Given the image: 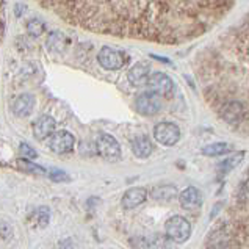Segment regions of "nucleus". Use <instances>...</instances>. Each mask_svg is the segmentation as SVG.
<instances>
[{"instance_id":"obj_1","label":"nucleus","mask_w":249,"mask_h":249,"mask_svg":"<svg viewBox=\"0 0 249 249\" xmlns=\"http://www.w3.org/2000/svg\"><path fill=\"white\" fill-rule=\"evenodd\" d=\"M66 24L107 36L182 44L202 36L235 0H36Z\"/></svg>"},{"instance_id":"obj_2","label":"nucleus","mask_w":249,"mask_h":249,"mask_svg":"<svg viewBox=\"0 0 249 249\" xmlns=\"http://www.w3.org/2000/svg\"><path fill=\"white\" fill-rule=\"evenodd\" d=\"M165 229H166V235L177 241V243H183L187 241L191 235V224L190 221H187L183 216H171L166 224H165Z\"/></svg>"},{"instance_id":"obj_3","label":"nucleus","mask_w":249,"mask_h":249,"mask_svg":"<svg viewBox=\"0 0 249 249\" xmlns=\"http://www.w3.org/2000/svg\"><path fill=\"white\" fill-rule=\"evenodd\" d=\"M96 149L102 159L108 161H118L121 159L119 143L108 133H101L96 140Z\"/></svg>"},{"instance_id":"obj_4","label":"nucleus","mask_w":249,"mask_h":249,"mask_svg":"<svg viewBox=\"0 0 249 249\" xmlns=\"http://www.w3.org/2000/svg\"><path fill=\"white\" fill-rule=\"evenodd\" d=\"M154 138L163 146H174L180 140V130L173 123H160L154 127Z\"/></svg>"},{"instance_id":"obj_5","label":"nucleus","mask_w":249,"mask_h":249,"mask_svg":"<svg viewBox=\"0 0 249 249\" xmlns=\"http://www.w3.org/2000/svg\"><path fill=\"white\" fill-rule=\"evenodd\" d=\"M97 60H99V65H101L104 69L116 71V69H121L124 66L125 56H124L123 52L116 51V49L105 46V47L101 49V51H99Z\"/></svg>"},{"instance_id":"obj_6","label":"nucleus","mask_w":249,"mask_h":249,"mask_svg":"<svg viewBox=\"0 0 249 249\" xmlns=\"http://www.w3.org/2000/svg\"><path fill=\"white\" fill-rule=\"evenodd\" d=\"M147 87L151 88L152 92L159 94L161 97H173L174 96V83L166 74L163 72H154L149 77Z\"/></svg>"},{"instance_id":"obj_7","label":"nucleus","mask_w":249,"mask_h":249,"mask_svg":"<svg viewBox=\"0 0 249 249\" xmlns=\"http://www.w3.org/2000/svg\"><path fill=\"white\" fill-rule=\"evenodd\" d=\"M135 107H137V111L141 113L144 116H152L155 113H159L161 108V101L160 96L155 94V92H143L137 97V102H135Z\"/></svg>"},{"instance_id":"obj_8","label":"nucleus","mask_w":249,"mask_h":249,"mask_svg":"<svg viewBox=\"0 0 249 249\" xmlns=\"http://www.w3.org/2000/svg\"><path fill=\"white\" fill-rule=\"evenodd\" d=\"M75 140L74 137L66 130L55 132L51 138H49V147L55 154H68L74 149Z\"/></svg>"},{"instance_id":"obj_9","label":"nucleus","mask_w":249,"mask_h":249,"mask_svg":"<svg viewBox=\"0 0 249 249\" xmlns=\"http://www.w3.org/2000/svg\"><path fill=\"white\" fill-rule=\"evenodd\" d=\"M146 199H147V190L141 187H135L125 191L123 199H121V205H123V209L132 210L143 204Z\"/></svg>"},{"instance_id":"obj_10","label":"nucleus","mask_w":249,"mask_h":249,"mask_svg":"<svg viewBox=\"0 0 249 249\" xmlns=\"http://www.w3.org/2000/svg\"><path fill=\"white\" fill-rule=\"evenodd\" d=\"M53 133H55V121L52 116L44 115L33 124V135L36 140L51 138Z\"/></svg>"},{"instance_id":"obj_11","label":"nucleus","mask_w":249,"mask_h":249,"mask_svg":"<svg viewBox=\"0 0 249 249\" xmlns=\"http://www.w3.org/2000/svg\"><path fill=\"white\" fill-rule=\"evenodd\" d=\"M179 202L183 209H188V210H195L197 209L199 205L202 204V195L201 191L195 187H188L187 190H183L180 196H179Z\"/></svg>"},{"instance_id":"obj_12","label":"nucleus","mask_w":249,"mask_h":249,"mask_svg":"<svg viewBox=\"0 0 249 249\" xmlns=\"http://www.w3.org/2000/svg\"><path fill=\"white\" fill-rule=\"evenodd\" d=\"M149 66L143 65V63H137L135 66L130 68L127 79L133 85V87H143V85L149 83Z\"/></svg>"},{"instance_id":"obj_13","label":"nucleus","mask_w":249,"mask_h":249,"mask_svg":"<svg viewBox=\"0 0 249 249\" xmlns=\"http://www.w3.org/2000/svg\"><path fill=\"white\" fill-rule=\"evenodd\" d=\"M33 107H35V97L32 94H22L14 101L13 113L19 118H25L33 111Z\"/></svg>"},{"instance_id":"obj_14","label":"nucleus","mask_w":249,"mask_h":249,"mask_svg":"<svg viewBox=\"0 0 249 249\" xmlns=\"http://www.w3.org/2000/svg\"><path fill=\"white\" fill-rule=\"evenodd\" d=\"M132 151L140 159H146L152 152V143L147 137H137L132 141Z\"/></svg>"},{"instance_id":"obj_15","label":"nucleus","mask_w":249,"mask_h":249,"mask_svg":"<svg viewBox=\"0 0 249 249\" xmlns=\"http://www.w3.org/2000/svg\"><path fill=\"white\" fill-rule=\"evenodd\" d=\"M151 195L157 201H169L177 195V190L173 185H161V187H155Z\"/></svg>"},{"instance_id":"obj_16","label":"nucleus","mask_w":249,"mask_h":249,"mask_svg":"<svg viewBox=\"0 0 249 249\" xmlns=\"http://www.w3.org/2000/svg\"><path fill=\"white\" fill-rule=\"evenodd\" d=\"M231 151V146L226 143H213L209 144L202 149V154L207 155V157H216V155H223L226 152Z\"/></svg>"},{"instance_id":"obj_17","label":"nucleus","mask_w":249,"mask_h":249,"mask_svg":"<svg viewBox=\"0 0 249 249\" xmlns=\"http://www.w3.org/2000/svg\"><path fill=\"white\" fill-rule=\"evenodd\" d=\"M243 157H245V152H238L235 155H232V157L226 159L223 163H219L218 168L221 169V173H229V171H232L237 165H240L241 160H243Z\"/></svg>"},{"instance_id":"obj_18","label":"nucleus","mask_w":249,"mask_h":249,"mask_svg":"<svg viewBox=\"0 0 249 249\" xmlns=\"http://www.w3.org/2000/svg\"><path fill=\"white\" fill-rule=\"evenodd\" d=\"M44 30H46V24L42 22L41 19H32V20H28V24H27V33L30 35V36L38 38V36H41L42 33H44Z\"/></svg>"},{"instance_id":"obj_19","label":"nucleus","mask_w":249,"mask_h":249,"mask_svg":"<svg viewBox=\"0 0 249 249\" xmlns=\"http://www.w3.org/2000/svg\"><path fill=\"white\" fill-rule=\"evenodd\" d=\"M18 166L19 168H22L24 171H28V173H33V174H39V176H44L46 174V169L44 168H41L38 165H33V163L30 161H27V160H18Z\"/></svg>"},{"instance_id":"obj_20","label":"nucleus","mask_w":249,"mask_h":249,"mask_svg":"<svg viewBox=\"0 0 249 249\" xmlns=\"http://www.w3.org/2000/svg\"><path fill=\"white\" fill-rule=\"evenodd\" d=\"M49 216H51V213H49L47 207H41V209L36 212L38 226H39V227H46L47 223H49Z\"/></svg>"},{"instance_id":"obj_21","label":"nucleus","mask_w":249,"mask_h":249,"mask_svg":"<svg viewBox=\"0 0 249 249\" xmlns=\"http://www.w3.org/2000/svg\"><path fill=\"white\" fill-rule=\"evenodd\" d=\"M49 177H51L53 182H68L69 180V176L61 169H52Z\"/></svg>"},{"instance_id":"obj_22","label":"nucleus","mask_w":249,"mask_h":249,"mask_svg":"<svg viewBox=\"0 0 249 249\" xmlns=\"http://www.w3.org/2000/svg\"><path fill=\"white\" fill-rule=\"evenodd\" d=\"M19 151H20V154L24 155V159H28V160H32V159H36V151H35L33 147H30L28 144H25V143H22L20 144V147H19Z\"/></svg>"}]
</instances>
